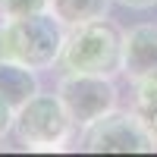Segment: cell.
<instances>
[{
  "label": "cell",
  "mask_w": 157,
  "mask_h": 157,
  "mask_svg": "<svg viewBox=\"0 0 157 157\" xmlns=\"http://www.w3.org/2000/svg\"><path fill=\"white\" fill-rule=\"evenodd\" d=\"M63 44H66V25L54 13H35L0 22V57L16 60L35 72L60 63Z\"/></svg>",
  "instance_id": "obj_1"
},
{
  "label": "cell",
  "mask_w": 157,
  "mask_h": 157,
  "mask_svg": "<svg viewBox=\"0 0 157 157\" xmlns=\"http://www.w3.org/2000/svg\"><path fill=\"white\" fill-rule=\"evenodd\" d=\"M60 63L66 72H94L113 78L123 72V32L107 16L69 25Z\"/></svg>",
  "instance_id": "obj_2"
},
{
  "label": "cell",
  "mask_w": 157,
  "mask_h": 157,
  "mask_svg": "<svg viewBox=\"0 0 157 157\" xmlns=\"http://www.w3.org/2000/svg\"><path fill=\"white\" fill-rule=\"evenodd\" d=\"M72 129H75L72 116L63 107L60 94H54V91H38L25 107L16 110V123H13L16 141L32 151L66 148L72 138Z\"/></svg>",
  "instance_id": "obj_3"
},
{
  "label": "cell",
  "mask_w": 157,
  "mask_h": 157,
  "mask_svg": "<svg viewBox=\"0 0 157 157\" xmlns=\"http://www.w3.org/2000/svg\"><path fill=\"white\" fill-rule=\"evenodd\" d=\"M78 148L94 151V154H145V151H157L145 123L138 120L135 110H110L107 116H101L91 126H85L82 138H78Z\"/></svg>",
  "instance_id": "obj_4"
},
{
  "label": "cell",
  "mask_w": 157,
  "mask_h": 157,
  "mask_svg": "<svg viewBox=\"0 0 157 157\" xmlns=\"http://www.w3.org/2000/svg\"><path fill=\"white\" fill-rule=\"evenodd\" d=\"M57 94L63 101V107L69 110L72 123L78 129L91 126L94 120L107 116L116 110L120 91H116L110 75H94V72H66L57 82Z\"/></svg>",
  "instance_id": "obj_5"
},
{
  "label": "cell",
  "mask_w": 157,
  "mask_h": 157,
  "mask_svg": "<svg viewBox=\"0 0 157 157\" xmlns=\"http://www.w3.org/2000/svg\"><path fill=\"white\" fill-rule=\"evenodd\" d=\"M151 72H157V25L141 22L123 32V75L135 82Z\"/></svg>",
  "instance_id": "obj_6"
},
{
  "label": "cell",
  "mask_w": 157,
  "mask_h": 157,
  "mask_svg": "<svg viewBox=\"0 0 157 157\" xmlns=\"http://www.w3.org/2000/svg\"><path fill=\"white\" fill-rule=\"evenodd\" d=\"M38 75L35 69L22 66V63L16 60H3L0 57V98H3L6 104H13V107H25L35 94H38Z\"/></svg>",
  "instance_id": "obj_7"
},
{
  "label": "cell",
  "mask_w": 157,
  "mask_h": 157,
  "mask_svg": "<svg viewBox=\"0 0 157 157\" xmlns=\"http://www.w3.org/2000/svg\"><path fill=\"white\" fill-rule=\"evenodd\" d=\"M132 88H135V101H132V110L138 113V120L145 123L148 135H151L154 148H157V72L135 78V82H132Z\"/></svg>",
  "instance_id": "obj_8"
},
{
  "label": "cell",
  "mask_w": 157,
  "mask_h": 157,
  "mask_svg": "<svg viewBox=\"0 0 157 157\" xmlns=\"http://www.w3.org/2000/svg\"><path fill=\"white\" fill-rule=\"evenodd\" d=\"M107 3L110 0H50V13L69 29V25L107 16Z\"/></svg>",
  "instance_id": "obj_9"
},
{
  "label": "cell",
  "mask_w": 157,
  "mask_h": 157,
  "mask_svg": "<svg viewBox=\"0 0 157 157\" xmlns=\"http://www.w3.org/2000/svg\"><path fill=\"white\" fill-rule=\"evenodd\" d=\"M35 13H50V0H0V16L3 19H22Z\"/></svg>",
  "instance_id": "obj_10"
},
{
  "label": "cell",
  "mask_w": 157,
  "mask_h": 157,
  "mask_svg": "<svg viewBox=\"0 0 157 157\" xmlns=\"http://www.w3.org/2000/svg\"><path fill=\"white\" fill-rule=\"evenodd\" d=\"M13 123H16V107L0 98V138H6L13 132Z\"/></svg>",
  "instance_id": "obj_11"
},
{
  "label": "cell",
  "mask_w": 157,
  "mask_h": 157,
  "mask_svg": "<svg viewBox=\"0 0 157 157\" xmlns=\"http://www.w3.org/2000/svg\"><path fill=\"white\" fill-rule=\"evenodd\" d=\"M116 3H123L129 10H151V6H157V0H116Z\"/></svg>",
  "instance_id": "obj_12"
}]
</instances>
